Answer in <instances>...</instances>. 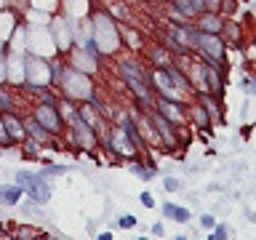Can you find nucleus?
Here are the masks:
<instances>
[{"mask_svg": "<svg viewBox=\"0 0 256 240\" xmlns=\"http://www.w3.org/2000/svg\"><path fill=\"white\" fill-rule=\"evenodd\" d=\"M16 184L24 190V195L35 200L38 206H46L51 200V184L46 182L43 174H30V171H16Z\"/></svg>", "mask_w": 256, "mask_h": 240, "instance_id": "obj_1", "label": "nucleus"}, {"mask_svg": "<svg viewBox=\"0 0 256 240\" xmlns=\"http://www.w3.org/2000/svg\"><path fill=\"white\" fill-rule=\"evenodd\" d=\"M70 139L78 150H96V144H99V139H96V128L88 126L80 112H72L70 115Z\"/></svg>", "mask_w": 256, "mask_h": 240, "instance_id": "obj_2", "label": "nucleus"}, {"mask_svg": "<svg viewBox=\"0 0 256 240\" xmlns=\"http://www.w3.org/2000/svg\"><path fill=\"white\" fill-rule=\"evenodd\" d=\"M38 120L40 126L46 128L51 136H56V134H62L64 131V123H62V115H59V110L54 107L51 102H46V104H38L35 107V115H32Z\"/></svg>", "mask_w": 256, "mask_h": 240, "instance_id": "obj_3", "label": "nucleus"}, {"mask_svg": "<svg viewBox=\"0 0 256 240\" xmlns=\"http://www.w3.org/2000/svg\"><path fill=\"white\" fill-rule=\"evenodd\" d=\"M195 48H200V51L206 54L208 64L216 62V67L222 64L224 59V43L219 35H208V32H198V40H195Z\"/></svg>", "mask_w": 256, "mask_h": 240, "instance_id": "obj_4", "label": "nucleus"}, {"mask_svg": "<svg viewBox=\"0 0 256 240\" xmlns=\"http://www.w3.org/2000/svg\"><path fill=\"white\" fill-rule=\"evenodd\" d=\"M147 120L152 126H155V134H158V142L163 144V147H171L176 150V134H174V123L171 120H166L163 115H158V112H147Z\"/></svg>", "mask_w": 256, "mask_h": 240, "instance_id": "obj_5", "label": "nucleus"}, {"mask_svg": "<svg viewBox=\"0 0 256 240\" xmlns=\"http://www.w3.org/2000/svg\"><path fill=\"white\" fill-rule=\"evenodd\" d=\"M0 118H3V126H6L8 136L14 139V144L16 142H27V128H24L22 118H16L14 112H0Z\"/></svg>", "mask_w": 256, "mask_h": 240, "instance_id": "obj_6", "label": "nucleus"}, {"mask_svg": "<svg viewBox=\"0 0 256 240\" xmlns=\"http://www.w3.org/2000/svg\"><path fill=\"white\" fill-rule=\"evenodd\" d=\"M160 211H163V216L166 219H171V222H176V224H190L192 222V214H190V208H184V206H176V203H163L160 206Z\"/></svg>", "mask_w": 256, "mask_h": 240, "instance_id": "obj_7", "label": "nucleus"}, {"mask_svg": "<svg viewBox=\"0 0 256 240\" xmlns=\"http://www.w3.org/2000/svg\"><path fill=\"white\" fill-rule=\"evenodd\" d=\"M24 190L19 187V184H0V206H16L22 200Z\"/></svg>", "mask_w": 256, "mask_h": 240, "instance_id": "obj_8", "label": "nucleus"}, {"mask_svg": "<svg viewBox=\"0 0 256 240\" xmlns=\"http://www.w3.org/2000/svg\"><path fill=\"white\" fill-rule=\"evenodd\" d=\"M24 126H27V139L32 136V139H35L38 144H48V142H51V134H48V131H46V128L38 123L35 118H30V120H27V123H24Z\"/></svg>", "mask_w": 256, "mask_h": 240, "instance_id": "obj_9", "label": "nucleus"}, {"mask_svg": "<svg viewBox=\"0 0 256 240\" xmlns=\"http://www.w3.org/2000/svg\"><path fill=\"white\" fill-rule=\"evenodd\" d=\"M158 104H160V110H163V118H166V120H171L174 126H179L182 120H184V112H182V110H176L179 104H171L168 99H163V96L158 99Z\"/></svg>", "mask_w": 256, "mask_h": 240, "instance_id": "obj_10", "label": "nucleus"}, {"mask_svg": "<svg viewBox=\"0 0 256 240\" xmlns=\"http://www.w3.org/2000/svg\"><path fill=\"white\" fill-rule=\"evenodd\" d=\"M206 80H208V91H211V94H222L224 80H222V72L216 70L214 64H206Z\"/></svg>", "mask_w": 256, "mask_h": 240, "instance_id": "obj_11", "label": "nucleus"}, {"mask_svg": "<svg viewBox=\"0 0 256 240\" xmlns=\"http://www.w3.org/2000/svg\"><path fill=\"white\" fill-rule=\"evenodd\" d=\"M224 30V22L219 19L216 14H206L203 22H200V30L198 32H208V35H219V32Z\"/></svg>", "mask_w": 256, "mask_h": 240, "instance_id": "obj_12", "label": "nucleus"}, {"mask_svg": "<svg viewBox=\"0 0 256 240\" xmlns=\"http://www.w3.org/2000/svg\"><path fill=\"white\" fill-rule=\"evenodd\" d=\"M128 168H131V171L139 176L142 182H150V179H155V174L158 171H152L150 166H144V163H136V160H131V163H128Z\"/></svg>", "mask_w": 256, "mask_h": 240, "instance_id": "obj_13", "label": "nucleus"}, {"mask_svg": "<svg viewBox=\"0 0 256 240\" xmlns=\"http://www.w3.org/2000/svg\"><path fill=\"white\" fill-rule=\"evenodd\" d=\"M208 238H211V240H230V227H227V224H216Z\"/></svg>", "mask_w": 256, "mask_h": 240, "instance_id": "obj_14", "label": "nucleus"}, {"mask_svg": "<svg viewBox=\"0 0 256 240\" xmlns=\"http://www.w3.org/2000/svg\"><path fill=\"white\" fill-rule=\"evenodd\" d=\"M11 110H14L11 96H8V91H3V88H0V112H11Z\"/></svg>", "mask_w": 256, "mask_h": 240, "instance_id": "obj_15", "label": "nucleus"}, {"mask_svg": "<svg viewBox=\"0 0 256 240\" xmlns=\"http://www.w3.org/2000/svg\"><path fill=\"white\" fill-rule=\"evenodd\" d=\"M118 224L123 230H131V227H136V216L134 214H126V216H120V219H118Z\"/></svg>", "mask_w": 256, "mask_h": 240, "instance_id": "obj_16", "label": "nucleus"}, {"mask_svg": "<svg viewBox=\"0 0 256 240\" xmlns=\"http://www.w3.org/2000/svg\"><path fill=\"white\" fill-rule=\"evenodd\" d=\"M0 144H3V147H14V139H11V136H8V131H6L3 118H0Z\"/></svg>", "mask_w": 256, "mask_h": 240, "instance_id": "obj_17", "label": "nucleus"}, {"mask_svg": "<svg viewBox=\"0 0 256 240\" xmlns=\"http://www.w3.org/2000/svg\"><path fill=\"white\" fill-rule=\"evenodd\" d=\"M64 171H67V166H46L40 174H43V176H59V174H64Z\"/></svg>", "mask_w": 256, "mask_h": 240, "instance_id": "obj_18", "label": "nucleus"}, {"mask_svg": "<svg viewBox=\"0 0 256 240\" xmlns=\"http://www.w3.org/2000/svg\"><path fill=\"white\" fill-rule=\"evenodd\" d=\"M163 187H166L168 192H176L182 184H179V179H174V176H166V179H163Z\"/></svg>", "mask_w": 256, "mask_h": 240, "instance_id": "obj_19", "label": "nucleus"}, {"mask_svg": "<svg viewBox=\"0 0 256 240\" xmlns=\"http://www.w3.org/2000/svg\"><path fill=\"white\" fill-rule=\"evenodd\" d=\"M200 227H203V230H214V227H216L214 216H211V214H203V216H200Z\"/></svg>", "mask_w": 256, "mask_h": 240, "instance_id": "obj_20", "label": "nucleus"}, {"mask_svg": "<svg viewBox=\"0 0 256 240\" xmlns=\"http://www.w3.org/2000/svg\"><path fill=\"white\" fill-rule=\"evenodd\" d=\"M139 200H142V206H144V208H152V206H155V198H152L150 192H142Z\"/></svg>", "mask_w": 256, "mask_h": 240, "instance_id": "obj_21", "label": "nucleus"}, {"mask_svg": "<svg viewBox=\"0 0 256 240\" xmlns=\"http://www.w3.org/2000/svg\"><path fill=\"white\" fill-rule=\"evenodd\" d=\"M152 235H155V238H163V235H166L163 222H155V224H152Z\"/></svg>", "mask_w": 256, "mask_h": 240, "instance_id": "obj_22", "label": "nucleus"}, {"mask_svg": "<svg viewBox=\"0 0 256 240\" xmlns=\"http://www.w3.org/2000/svg\"><path fill=\"white\" fill-rule=\"evenodd\" d=\"M96 240H115V238H112V232L107 230V232H99V235H96Z\"/></svg>", "mask_w": 256, "mask_h": 240, "instance_id": "obj_23", "label": "nucleus"}, {"mask_svg": "<svg viewBox=\"0 0 256 240\" xmlns=\"http://www.w3.org/2000/svg\"><path fill=\"white\" fill-rule=\"evenodd\" d=\"M248 94H256V83H251V86H248Z\"/></svg>", "mask_w": 256, "mask_h": 240, "instance_id": "obj_24", "label": "nucleus"}, {"mask_svg": "<svg viewBox=\"0 0 256 240\" xmlns=\"http://www.w3.org/2000/svg\"><path fill=\"white\" fill-rule=\"evenodd\" d=\"M32 240H48V235H43V232H40L38 238H32Z\"/></svg>", "mask_w": 256, "mask_h": 240, "instance_id": "obj_25", "label": "nucleus"}, {"mask_svg": "<svg viewBox=\"0 0 256 240\" xmlns=\"http://www.w3.org/2000/svg\"><path fill=\"white\" fill-rule=\"evenodd\" d=\"M136 240H150V235H139V238H136Z\"/></svg>", "mask_w": 256, "mask_h": 240, "instance_id": "obj_26", "label": "nucleus"}, {"mask_svg": "<svg viewBox=\"0 0 256 240\" xmlns=\"http://www.w3.org/2000/svg\"><path fill=\"white\" fill-rule=\"evenodd\" d=\"M248 219H251V222H256V214H248Z\"/></svg>", "mask_w": 256, "mask_h": 240, "instance_id": "obj_27", "label": "nucleus"}, {"mask_svg": "<svg viewBox=\"0 0 256 240\" xmlns=\"http://www.w3.org/2000/svg\"><path fill=\"white\" fill-rule=\"evenodd\" d=\"M176 240H187V238H184V235H179V238H176Z\"/></svg>", "mask_w": 256, "mask_h": 240, "instance_id": "obj_28", "label": "nucleus"}]
</instances>
